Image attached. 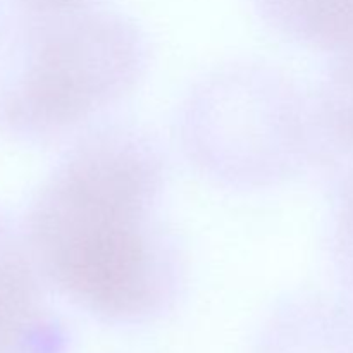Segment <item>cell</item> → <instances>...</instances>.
<instances>
[{
  "instance_id": "277c9868",
  "label": "cell",
  "mask_w": 353,
  "mask_h": 353,
  "mask_svg": "<svg viewBox=\"0 0 353 353\" xmlns=\"http://www.w3.org/2000/svg\"><path fill=\"white\" fill-rule=\"evenodd\" d=\"M40 274L30 243L0 219V353H19L45 333Z\"/></svg>"
},
{
  "instance_id": "7a4b0ae2",
  "label": "cell",
  "mask_w": 353,
  "mask_h": 353,
  "mask_svg": "<svg viewBox=\"0 0 353 353\" xmlns=\"http://www.w3.org/2000/svg\"><path fill=\"white\" fill-rule=\"evenodd\" d=\"M30 14L17 34L3 121L33 140L76 138L143 79L147 38L130 17L93 6Z\"/></svg>"
},
{
  "instance_id": "5b68a950",
  "label": "cell",
  "mask_w": 353,
  "mask_h": 353,
  "mask_svg": "<svg viewBox=\"0 0 353 353\" xmlns=\"http://www.w3.org/2000/svg\"><path fill=\"white\" fill-rule=\"evenodd\" d=\"M274 33L300 47L326 52L353 48V0H254Z\"/></svg>"
},
{
  "instance_id": "8992f818",
  "label": "cell",
  "mask_w": 353,
  "mask_h": 353,
  "mask_svg": "<svg viewBox=\"0 0 353 353\" xmlns=\"http://www.w3.org/2000/svg\"><path fill=\"white\" fill-rule=\"evenodd\" d=\"M92 2L93 0H19V3L28 12L34 14L64 12V10L81 9V7L92 6Z\"/></svg>"
},
{
  "instance_id": "3957f363",
  "label": "cell",
  "mask_w": 353,
  "mask_h": 353,
  "mask_svg": "<svg viewBox=\"0 0 353 353\" xmlns=\"http://www.w3.org/2000/svg\"><path fill=\"white\" fill-rule=\"evenodd\" d=\"M178 140L195 171L216 185L278 188L314 165L312 100L272 64L231 62L186 93Z\"/></svg>"
},
{
  "instance_id": "6da1fadb",
  "label": "cell",
  "mask_w": 353,
  "mask_h": 353,
  "mask_svg": "<svg viewBox=\"0 0 353 353\" xmlns=\"http://www.w3.org/2000/svg\"><path fill=\"white\" fill-rule=\"evenodd\" d=\"M168 164L143 128L95 124L41 188L28 243L40 272L79 309L140 324L168 312L185 261L161 214Z\"/></svg>"
}]
</instances>
